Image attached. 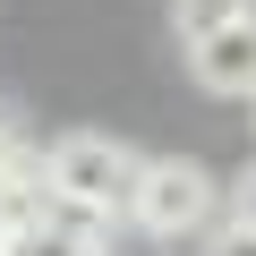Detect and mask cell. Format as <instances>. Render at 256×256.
I'll use <instances>...</instances> for the list:
<instances>
[{
  "instance_id": "cell-1",
  "label": "cell",
  "mask_w": 256,
  "mask_h": 256,
  "mask_svg": "<svg viewBox=\"0 0 256 256\" xmlns=\"http://www.w3.org/2000/svg\"><path fill=\"white\" fill-rule=\"evenodd\" d=\"M43 188L60 205H86V214H128V188H137V154L102 128H68V137L43 146Z\"/></svg>"
},
{
  "instance_id": "cell-8",
  "label": "cell",
  "mask_w": 256,
  "mask_h": 256,
  "mask_svg": "<svg viewBox=\"0 0 256 256\" xmlns=\"http://www.w3.org/2000/svg\"><path fill=\"white\" fill-rule=\"evenodd\" d=\"M0 128H9V111H0Z\"/></svg>"
},
{
  "instance_id": "cell-6",
  "label": "cell",
  "mask_w": 256,
  "mask_h": 256,
  "mask_svg": "<svg viewBox=\"0 0 256 256\" xmlns=\"http://www.w3.org/2000/svg\"><path fill=\"white\" fill-rule=\"evenodd\" d=\"M196 256H256V222H239V214H230V222H214Z\"/></svg>"
},
{
  "instance_id": "cell-5",
  "label": "cell",
  "mask_w": 256,
  "mask_h": 256,
  "mask_svg": "<svg viewBox=\"0 0 256 256\" xmlns=\"http://www.w3.org/2000/svg\"><path fill=\"white\" fill-rule=\"evenodd\" d=\"M256 0H180V34H205V26H222V18H248Z\"/></svg>"
},
{
  "instance_id": "cell-3",
  "label": "cell",
  "mask_w": 256,
  "mask_h": 256,
  "mask_svg": "<svg viewBox=\"0 0 256 256\" xmlns=\"http://www.w3.org/2000/svg\"><path fill=\"white\" fill-rule=\"evenodd\" d=\"M188 77L205 94H256V9L188 34Z\"/></svg>"
},
{
  "instance_id": "cell-7",
  "label": "cell",
  "mask_w": 256,
  "mask_h": 256,
  "mask_svg": "<svg viewBox=\"0 0 256 256\" xmlns=\"http://www.w3.org/2000/svg\"><path fill=\"white\" fill-rule=\"evenodd\" d=\"M230 214H239V222H256V162L239 171V188H230Z\"/></svg>"
},
{
  "instance_id": "cell-10",
  "label": "cell",
  "mask_w": 256,
  "mask_h": 256,
  "mask_svg": "<svg viewBox=\"0 0 256 256\" xmlns=\"http://www.w3.org/2000/svg\"><path fill=\"white\" fill-rule=\"evenodd\" d=\"M0 256H9V248H0Z\"/></svg>"
},
{
  "instance_id": "cell-2",
  "label": "cell",
  "mask_w": 256,
  "mask_h": 256,
  "mask_svg": "<svg viewBox=\"0 0 256 256\" xmlns=\"http://www.w3.org/2000/svg\"><path fill=\"white\" fill-rule=\"evenodd\" d=\"M128 222H137L146 239H188L196 222H214V180L196 162H137Z\"/></svg>"
},
{
  "instance_id": "cell-4",
  "label": "cell",
  "mask_w": 256,
  "mask_h": 256,
  "mask_svg": "<svg viewBox=\"0 0 256 256\" xmlns=\"http://www.w3.org/2000/svg\"><path fill=\"white\" fill-rule=\"evenodd\" d=\"M0 248H9V256H102V214L43 196V214L9 222V239H0Z\"/></svg>"
},
{
  "instance_id": "cell-11",
  "label": "cell",
  "mask_w": 256,
  "mask_h": 256,
  "mask_svg": "<svg viewBox=\"0 0 256 256\" xmlns=\"http://www.w3.org/2000/svg\"><path fill=\"white\" fill-rule=\"evenodd\" d=\"M248 102H256V94H248Z\"/></svg>"
},
{
  "instance_id": "cell-9",
  "label": "cell",
  "mask_w": 256,
  "mask_h": 256,
  "mask_svg": "<svg viewBox=\"0 0 256 256\" xmlns=\"http://www.w3.org/2000/svg\"><path fill=\"white\" fill-rule=\"evenodd\" d=\"M0 239H9V222H0Z\"/></svg>"
}]
</instances>
